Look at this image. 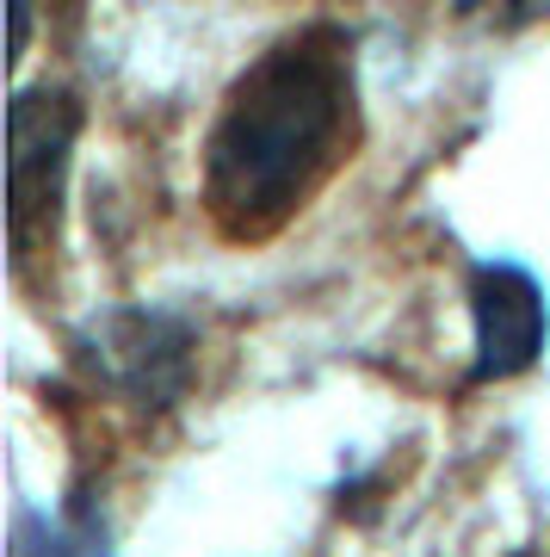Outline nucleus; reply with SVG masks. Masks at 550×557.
Listing matches in <instances>:
<instances>
[{"mask_svg": "<svg viewBox=\"0 0 550 557\" xmlns=\"http://www.w3.org/2000/svg\"><path fill=\"white\" fill-rule=\"evenodd\" d=\"M353 69L335 38H297L236 81L204 143V193L229 236H266L335 168Z\"/></svg>", "mask_w": 550, "mask_h": 557, "instance_id": "f257e3e1", "label": "nucleus"}, {"mask_svg": "<svg viewBox=\"0 0 550 557\" xmlns=\"http://www.w3.org/2000/svg\"><path fill=\"white\" fill-rule=\"evenodd\" d=\"M476 379H508L545 347V292L520 267H483L476 273Z\"/></svg>", "mask_w": 550, "mask_h": 557, "instance_id": "7ed1b4c3", "label": "nucleus"}, {"mask_svg": "<svg viewBox=\"0 0 550 557\" xmlns=\"http://www.w3.org/2000/svg\"><path fill=\"white\" fill-rule=\"evenodd\" d=\"M99 366L118 384H130L137 397H161L186 366V329L167 317H124L99 335Z\"/></svg>", "mask_w": 550, "mask_h": 557, "instance_id": "20e7f679", "label": "nucleus"}, {"mask_svg": "<svg viewBox=\"0 0 550 557\" xmlns=\"http://www.w3.org/2000/svg\"><path fill=\"white\" fill-rule=\"evenodd\" d=\"M68 137H75V106L62 94H20L13 100V119H7V186H13V236L20 248L32 242V218L50 211L62 180V156H68Z\"/></svg>", "mask_w": 550, "mask_h": 557, "instance_id": "f03ea898", "label": "nucleus"}]
</instances>
